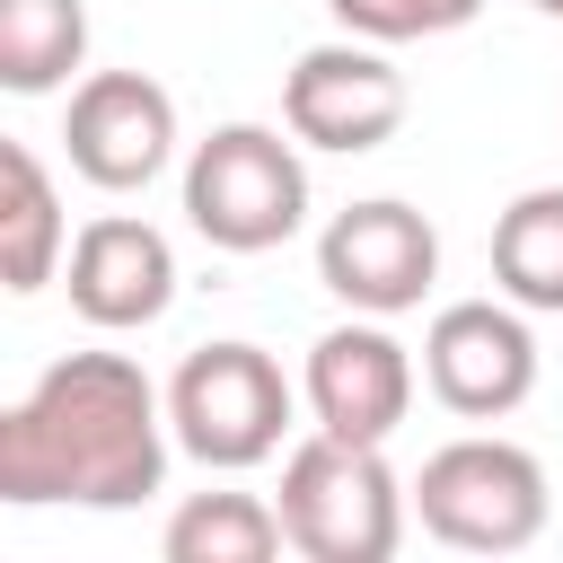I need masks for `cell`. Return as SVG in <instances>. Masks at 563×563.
<instances>
[{
    "instance_id": "cell-4",
    "label": "cell",
    "mask_w": 563,
    "mask_h": 563,
    "mask_svg": "<svg viewBox=\"0 0 563 563\" xmlns=\"http://www.w3.org/2000/svg\"><path fill=\"white\" fill-rule=\"evenodd\" d=\"M308 396L282 378V361L264 343H194L167 378V422H176V449L211 475H246L264 457H282V431Z\"/></svg>"
},
{
    "instance_id": "cell-13",
    "label": "cell",
    "mask_w": 563,
    "mask_h": 563,
    "mask_svg": "<svg viewBox=\"0 0 563 563\" xmlns=\"http://www.w3.org/2000/svg\"><path fill=\"white\" fill-rule=\"evenodd\" d=\"M493 282L528 317H563V185H528L493 220Z\"/></svg>"
},
{
    "instance_id": "cell-3",
    "label": "cell",
    "mask_w": 563,
    "mask_h": 563,
    "mask_svg": "<svg viewBox=\"0 0 563 563\" xmlns=\"http://www.w3.org/2000/svg\"><path fill=\"white\" fill-rule=\"evenodd\" d=\"M185 220L220 255H273L308 220V158L299 132L282 141L273 123H220L185 158Z\"/></svg>"
},
{
    "instance_id": "cell-1",
    "label": "cell",
    "mask_w": 563,
    "mask_h": 563,
    "mask_svg": "<svg viewBox=\"0 0 563 563\" xmlns=\"http://www.w3.org/2000/svg\"><path fill=\"white\" fill-rule=\"evenodd\" d=\"M167 387L132 352H62L0 413V501L44 510H141L167 484Z\"/></svg>"
},
{
    "instance_id": "cell-2",
    "label": "cell",
    "mask_w": 563,
    "mask_h": 563,
    "mask_svg": "<svg viewBox=\"0 0 563 563\" xmlns=\"http://www.w3.org/2000/svg\"><path fill=\"white\" fill-rule=\"evenodd\" d=\"M273 510H282V528H290V554H308V563H387V554L405 545L413 484H396V466H387L378 440L308 431V440L282 457Z\"/></svg>"
},
{
    "instance_id": "cell-9",
    "label": "cell",
    "mask_w": 563,
    "mask_h": 563,
    "mask_svg": "<svg viewBox=\"0 0 563 563\" xmlns=\"http://www.w3.org/2000/svg\"><path fill=\"white\" fill-rule=\"evenodd\" d=\"M62 150H70V176H88L97 194H141L176 158V97L150 70H88L70 88Z\"/></svg>"
},
{
    "instance_id": "cell-16",
    "label": "cell",
    "mask_w": 563,
    "mask_h": 563,
    "mask_svg": "<svg viewBox=\"0 0 563 563\" xmlns=\"http://www.w3.org/2000/svg\"><path fill=\"white\" fill-rule=\"evenodd\" d=\"M343 35H369V44H431V35H457L475 26L484 0H325Z\"/></svg>"
},
{
    "instance_id": "cell-7",
    "label": "cell",
    "mask_w": 563,
    "mask_h": 563,
    "mask_svg": "<svg viewBox=\"0 0 563 563\" xmlns=\"http://www.w3.org/2000/svg\"><path fill=\"white\" fill-rule=\"evenodd\" d=\"M317 282L352 308V317H405L431 299L440 282V229L396 202V194H369V202H343L325 229H317Z\"/></svg>"
},
{
    "instance_id": "cell-8",
    "label": "cell",
    "mask_w": 563,
    "mask_h": 563,
    "mask_svg": "<svg viewBox=\"0 0 563 563\" xmlns=\"http://www.w3.org/2000/svg\"><path fill=\"white\" fill-rule=\"evenodd\" d=\"M422 387L457 422H501L537 396V334L519 299H449L422 325Z\"/></svg>"
},
{
    "instance_id": "cell-6",
    "label": "cell",
    "mask_w": 563,
    "mask_h": 563,
    "mask_svg": "<svg viewBox=\"0 0 563 563\" xmlns=\"http://www.w3.org/2000/svg\"><path fill=\"white\" fill-rule=\"evenodd\" d=\"M405 70L387 62V44L369 35H334V44H308L282 79V123L308 141V150H334V158H369L396 141L405 123Z\"/></svg>"
},
{
    "instance_id": "cell-5",
    "label": "cell",
    "mask_w": 563,
    "mask_h": 563,
    "mask_svg": "<svg viewBox=\"0 0 563 563\" xmlns=\"http://www.w3.org/2000/svg\"><path fill=\"white\" fill-rule=\"evenodd\" d=\"M545 510H554V493H545L537 449H519L501 431H466V440L431 449L413 475L422 537H440L457 554H519L545 537Z\"/></svg>"
},
{
    "instance_id": "cell-11",
    "label": "cell",
    "mask_w": 563,
    "mask_h": 563,
    "mask_svg": "<svg viewBox=\"0 0 563 563\" xmlns=\"http://www.w3.org/2000/svg\"><path fill=\"white\" fill-rule=\"evenodd\" d=\"M62 290H70V308H79V325H97V334H141V325H158V317L176 308V246H167V229L132 220V211H106V220H88V229L70 238Z\"/></svg>"
},
{
    "instance_id": "cell-17",
    "label": "cell",
    "mask_w": 563,
    "mask_h": 563,
    "mask_svg": "<svg viewBox=\"0 0 563 563\" xmlns=\"http://www.w3.org/2000/svg\"><path fill=\"white\" fill-rule=\"evenodd\" d=\"M528 9H537V18H563V0H528Z\"/></svg>"
},
{
    "instance_id": "cell-10",
    "label": "cell",
    "mask_w": 563,
    "mask_h": 563,
    "mask_svg": "<svg viewBox=\"0 0 563 563\" xmlns=\"http://www.w3.org/2000/svg\"><path fill=\"white\" fill-rule=\"evenodd\" d=\"M299 396L317 413V431L334 440H396V422L413 413V352L387 334V317H343L308 343Z\"/></svg>"
},
{
    "instance_id": "cell-14",
    "label": "cell",
    "mask_w": 563,
    "mask_h": 563,
    "mask_svg": "<svg viewBox=\"0 0 563 563\" xmlns=\"http://www.w3.org/2000/svg\"><path fill=\"white\" fill-rule=\"evenodd\" d=\"M282 545H290V528H282V510L264 493H194L158 528L167 563H273Z\"/></svg>"
},
{
    "instance_id": "cell-15",
    "label": "cell",
    "mask_w": 563,
    "mask_h": 563,
    "mask_svg": "<svg viewBox=\"0 0 563 563\" xmlns=\"http://www.w3.org/2000/svg\"><path fill=\"white\" fill-rule=\"evenodd\" d=\"M88 62V0H0V88L53 97Z\"/></svg>"
},
{
    "instance_id": "cell-12",
    "label": "cell",
    "mask_w": 563,
    "mask_h": 563,
    "mask_svg": "<svg viewBox=\"0 0 563 563\" xmlns=\"http://www.w3.org/2000/svg\"><path fill=\"white\" fill-rule=\"evenodd\" d=\"M70 255V220L53 194V167L35 158V141H0V282L18 299H35Z\"/></svg>"
}]
</instances>
